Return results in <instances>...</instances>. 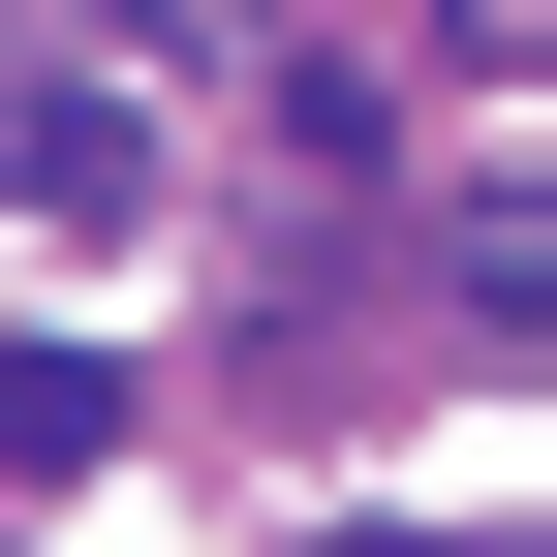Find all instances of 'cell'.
Listing matches in <instances>:
<instances>
[{
	"label": "cell",
	"mask_w": 557,
	"mask_h": 557,
	"mask_svg": "<svg viewBox=\"0 0 557 557\" xmlns=\"http://www.w3.org/2000/svg\"><path fill=\"white\" fill-rule=\"evenodd\" d=\"M62 465H124V372L94 341H0V496H62Z\"/></svg>",
	"instance_id": "6da1fadb"
},
{
	"label": "cell",
	"mask_w": 557,
	"mask_h": 557,
	"mask_svg": "<svg viewBox=\"0 0 557 557\" xmlns=\"http://www.w3.org/2000/svg\"><path fill=\"white\" fill-rule=\"evenodd\" d=\"M341 557H434V527H341Z\"/></svg>",
	"instance_id": "277c9868"
},
{
	"label": "cell",
	"mask_w": 557,
	"mask_h": 557,
	"mask_svg": "<svg viewBox=\"0 0 557 557\" xmlns=\"http://www.w3.org/2000/svg\"><path fill=\"white\" fill-rule=\"evenodd\" d=\"M0 186H32V218H124L156 124H124V94H0Z\"/></svg>",
	"instance_id": "7a4b0ae2"
},
{
	"label": "cell",
	"mask_w": 557,
	"mask_h": 557,
	"mask_svg": "<svg viewBox=\"0 0 557 557\" xmlns=\"http://www.w3.org/2000/svg\"><path fill=\"white\" fill-rule=\"evenodd\" d=\"M124 32H218V0H124Z\"/></svg>",
	"instance_id": "3957f363"
}]
</instances>
